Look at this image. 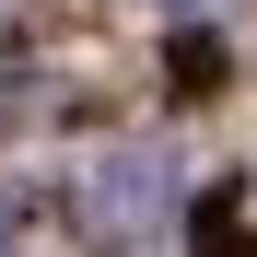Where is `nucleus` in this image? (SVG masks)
<instances>
[{
	"mask_svg": "<svg viewBox=\"0 0 257 257\" xmlns=\"http://www.w3.org/2000/svg\"><path fill=\"white\" fill-rule=\"evenodd\" d=\"M164 210H176V152H164V141H117V152H94V164L70 176V234L105 245V257L141 245Z\"/></svg>",
	"mask_w": 257,
	"mask_h": 257,
	"instance_id": "f257e3e1",
	"label": "nucleus"
},
{
	"mask_svg": "<svg viewBox=\"0 0 257 257\" xmlns=\"http://www.w3.org/2000/svg\"><path fill=\"white\" fill-rule=\"evenodd\" d=\"M176 82H187V94H199V82H222V47H210V35H199V24L176 35Z\"/></svg>",
	"mask_w": 257,
	"mask_h": 257,
	"instance_id": "f03ea898",
	"label": "nucleus"
},
{
	"mask_svg": "<svg viewBox=\"0 0 257 257\" xmlns=\"http://www.w3.org/2000/svg\"><path fill=\"white\" fill-rule=\"evenodd\" d=\"M210 257H257V234H234L222 210H210Z\"/></svg>",
	"mask_w": 257,
	"mask_h": 257,
	"instance_id": "7ed1b4c3",
	"label": "nucleus"
},
{
	"mask_svg": "<svg viewBox=\"0 0 257 257\" xmlns=\"http://www.w3.org/2000/svg\"><path fill=\"white\" fill-rule=\"evenodd\" d=\"M12 117H24V94H12V82H0V128H12Z\"/></svg>",
	"mask_w": 257,
	"mask_h": 257,
	"instance_id": "20e7f679",
	"label": "nucleus"
},
{
	"mask_svg": "<svg viewBox=\"0 0 257 257\" xmlns=\"http://www.w3.org/2000/svg\"><path fill=\"white\" fill-rule=\"evenodd\" d=\"M0 35H24V0H0Z\"/></svg>",
	"mask_w": 257,
	"mask_h": 257,
	"instance_id": "39448f33",
	"label": "nucleus"
},
{
	"mask_svg": "<svg viewBox=\"0 0 257 257\" xmlns=\"http://www.w3.org/2000/svg\"><path fill=\"white\" fill-rule=\"evenodd\" d=\"M0 257H12V222H0Z\"/></svg>",
	"mask_w": 257,
	"mask_h": 257,
	"instance_id": "423d86ee",
	"label": "nucleus"
}]
</instances>
